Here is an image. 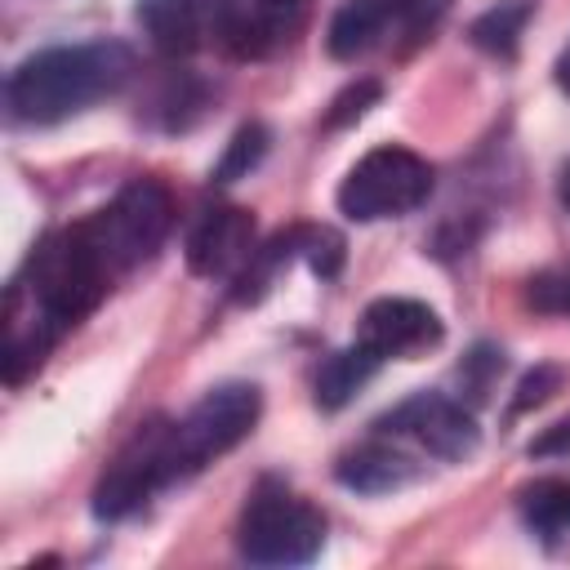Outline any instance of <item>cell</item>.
Wrapping results in <instances>:
<instances>
[{
  "mask_svg": "<svg viewBox=\"0 0 570 570\" xmlns=\"http://www.w3.org/2000/svg\"><path fill=\"white\" fill-rule=\"evenodd\" d=\"M111 281L116 272L85 223L40 236L4 294V383L18 387L31 370H40L58 334L80 325L102 303Z\"/></svg>",
  "mask_w": 570,
  "mask_h": 570,
  "instance_id": "cell-1",
  "label": "cell"
},
{
  "mask_svg": "<svg viewBox=\"0 0 570 570\" xmlns=\"http://www.w3.org/2000/svg\"><path fill=\"white\" fill-rule=\"evenodd\" d=\"M134 76V53L120 40L53 45L22 58L4 85L9 116L22 125H58L111 98Z\"/></svg>",
  "mask_w": 570,
  "mask_h": 570,
  "instance_id": "cell-2",
  "label": "cell"
},
{
  "mask_svg": "<svg viewBox=\"0 0 570 570\" xmlns=\"http://www.w3.org/2000/svg\"><path fill=\"white\" fill-rule=\"evenodd\" d=\"M236 548L254 566H307L325 548V517L281 481H258L236 521Z\"/></svg>",
  "mask_w": 570,
  "mask_h": 570,
  "instance_id": "cell-3",
  "label": "cell"
},
{
  "mask_svg": "<svg viewBox=\"0 0 570 570\" xmlns=\"http://www.w3.org/2000/svg\"><path fill=\"white\" fill-rule=\"evenodd\" d=\"M263 410V392L254 383H218L209 387L178 423H169V468L174 481L200 472L232 445H240Z\"/></svg>",
  "mask_w": 570,
  "mask_h": 570,
  "instance_id": "cell-4",
  "label": "cell"
},
{
  "mask_svg": "<svg viewBox=\"0 0 570 570\" xmlns=\"http://www.w3.org/2000/svg\"><path fill=\"white\" fill-rule=\"evenodd\" d=\"M85 227H89L94 245L102 249L107 267L120 276V272L147 263L165 245V236L174 227V196L160 178H129L107 209L85 218Z\"/></svg>",
  "mask_w": 570,
  "mask_h": 570,
  "instance_id": "cell-5",
  "label": "cell"
},
{
  "mask_svg": "<svg viewBox=\"0 0 570 570\" xmlns=\"http://www.w3.org/2000/svg\"><path fill=\"white\" fill-rule=\"evenodd\" d=\"M428 191H432V165L419 151L387 142L365 151L347 169V178L338 183V209L352 223H379L419 209Z\"/></svg>",
  "mask_w": 570,
  "mask_h": 570,
  "instance_id": "cell-6",
  "label": "cell"
},
{
  "mask_svg": "<svg viewBox=\"0 0 570 570\" xmlns=\"http://www.w3.org/2000/svg\"><path fill=\"white\" fill-rule=\"evenodd\" d=\"M174 481L169 468V419H147L134 428V436L116 450L107 472L94 485V517L98 521H120L138 512L160 485Z\"/></svg>",
  "mask_w": 570,
  "mask_h": 570,
  "instance_id": "cell-7",
  "label": "cell"
},
{
  "mask_svg": "<svg viewBox=\"0 0 570 570\" xmlns=\"http://www.w3.org/2000/svg\"><path fill=\"white\" fill-rule=\"evenodd\" d=\"M307 22V0H209V40L236 62L281 53Z\"/></svg>",
  "mask_w": 570,
  "mask_h": 570,
  "instance_id": "cell-8",
  "label": "cell"
},
{
  "mask_svg": "<svg viewBox=\"0 0 570 570\" xmlns=\"http://www.w3.org/2000/svg\"><path fill=\"white\" fill-rule=\"evenodd\" d=\"M374 428L392 441H414L419 450H428L432 459H445V463H463L481 445V428H476L472 410H463V401H454L445 392H414L401 405H392Z\"/></svg>",
  "mask_w": 570,
  "mask_h": 570,
  "instance_id": "cell-9",
  "label": "cell"
},
{
  "mask_svg": "<svg viewBox=\"0 0 570 570\" xmlns=\"http://www.w3.org/2000/svg\"><path fill=\"white\" fill-rule=\"evenodd\" d=\"M445 334L441 316L419 303V298H401V294H387V298H374L365 312H361V330H356V343H365L379 361H414L423 356L428 347H436Z\"/></svg>",
  "mask_w": 570,
  "mask_h": 570,
  "instance_id": "cell-10",
  "label": "cell"
},
{
  "mask_svg": "<svg viewBox=\"0 0 570 570\" xmlns=\"http://www.w3.org/2000/svg\"><path fill=\"white\" fill-rule=\"evenodd\" d=\"M254 214L240 205H214L205 209L187 232V267L196 276H240L254 258Z\"/></svg>",
  "mask_w": 570,
  "mask_h": 570,
  "instance_id": "cell-11",
  "label": "cell"
},
{
  "mask_svg": "<svg viewBox=\"0 0 570 570\" xmlns=\"http://www.w3.org/2000/svg\"><path fill=\"white\" fill-rule=\"evenodd\" d=\"M138 27L165 58L209 45V0H138Z\"/></svg>",
  "mask_w": 570,
  "mask_h": 570,
  "instance_id": "cell-12",
  "label": "cell"
},
{
  "mask_svg": "<svg viewBox=\"0 0 570 570\" xmlns=\"http://www.w3.org/2000/svg\"><path fill=\"white\" fill-rule=\"evenodd\" d=\"M334 476H338L347 490H356V494H387V490L410 485V481L419 476V463H414L410 454L392 450V436L379 432L374 441L347 450V454L338 459Z\"/></svg>",
  "mask_w": 570,
  "mask_h": 570,
  "instance_id": "cell-13",
  "label": "cell"
},
{
  "mask_svg": "<svg viewBox=\"0 0 570 570\" xmlns=\"http://www.w3.org/2000/svg\"><path fill=\"white\" fill-rule=\"evenodd\" d=\"M387 31H392L387 0H343L338 13L330 18L325 49H330L338 62H352V58L370 53Z\"/></svg>",
  "mask_w": 570,
  "mask_h": 570,
  "instance_id": "cell-14",
  "label": "cell"
},
{
  "mask_svg": "<svg viewBox=\"0 0 570 570\" xmlns=\"http://www.w3.org/2000/svg\"><path fill=\"white\" fill-rule=\"evenodd\" d=\"M379 365H383V361H379L365 343H352V347L325 356L321 370H316V383H312L316 405H321V410H343V405L379 374Z\"/></svg>",
  "mask_w": 570,
  "mask_h": 570,
  "instance_id": "cell-15",
  "label": "cell"
},
{
  "mask_svg": "<svg viewBox=\"0 0 570 570\" xmlns=\"http://www.w3.org/2000/svg\"><path fill=\"white\" fill-rule=\"evenodd\" d=\"M521 521L543 534V539H557L570 530V476H548V481H534L521 490Z\"/></svg>",
  "mask_w": 570,
  "mask_h": 570,
  "instance_id": "cell-16",
  "label": "cell"
},
{
  "mask_svg": "<svg viewBox=\"0 0 570 570\" xmlns=\"http://www.w3.org/2000/svg\"><path fill=\"white\" fill-rule=\"evenodd\" d=\"M530 13H534L530 0H499V4H490L472 22V45L485 49V53H494V58H512L517 45H521V31L530 22Z\"/></svg>",
  "mask_w": 570,
  "mask_h": 570,
  "instance_id": "cell-17",
  "label": "cell"
},
{
  "mask_svg": "<svg viewBox=\"0 0 570 570\" xmlns=\"http://www.w3.org/2000/svg\"><path fill=\"white\" fill-rule=\"evenodd\" d=\"M267 142H272V134H267L258 120H254V125H240L236 138L227 142L218 169H214V183H236V178H245V174L267 156Z\"/></svg>",
  "mask_w": 570,
  "mask_h": 570,
  "instance_id": "cell-18",
  "label": "cell"
},
{
  "mask_svg": "<svg viewBox=\"0 0 570 570\" xmlns=\"http://www.w3.org/2000/svg\"><path fill=\"white\" fill-rule=\"evenodd\" d=\"M294 249L321 281H334L343 267V236L330 227H294Z\"/></svg>",
  "mask_w": 570,
  "mask_h": 570,
  "instance_id": "cell-19",
  "label": "cell"
},
{
  "mask_svg": "<svg viewBox=\"0 0 570 570\" xmlns=\"http://www.w3.org/2000/svg\"><path fill=\"white\" fill-rule=\"evenodd\" d=\"M379 80H356V85H347L334 102H330V111H325V129H343V125H352V120H361L374 102H379Z\"/></svg>",
  "mask_w": 570,
  "mask_h": 570,
  "instance_id": "cell-20",
  "label": "cell"
},
{
  "mask_svg": "<svg viewBox=\"0 0 570 570\" xmlns=\"http://www.w3.org/2000/svg\"><path fill=\"white\" fill-rule=\"evenodd\" d=\"M450 9V0H387V13H392V27H401V31H423V27H432L441 13Z\"/></svg>",
  "mask_w": 570,
  "mask_h": 570,
  "instance_id": "cell-21",
  "label": "cell"
},
{
  "mask_svg": "<svg viewBox=\"0 0 570 570\" xmlns=\"http://www.w3.org/2000/svg\"><path fill=\"white\" fill-rule=\"evenodd\" d=\"M561 379H566V374H561L557 365H539L534 374H525L521 387H517V396H512V414H525L530 405H543V401L561 387Z\"/></svg>",
  "mask_w": 570,
  "mask_h": 570,
  "instance_id": "cell-22",
  "label": "cell"
},
{
  "mask_svg": "<svg viewBox=\"0 0 570 570\" xmlns=\"http://www.w3.org/2000/svg\"><path fill=\"white\" fill-rule=\"evenodd\" d=\"M459 374H463V383L472 387V396H485L490 379L503 374V352H494V347H476L472 356H463Z\"/></svg>",
  "mask_w": 570,
  "mask_h": 570,
  "instance_id": "cell-23",
  "label": "cell"
},
{
  "mask_svg": "<svg viewBox=\"0 0 570 570\" xmlns=\"http://www.w3.org/2000/svg\"><path fill=\"white\" fill-rule=\"evenodd\" d=\"M530 454H539V459L570 454V419H561V423H552L543 436H534V441H530Z\"/></svg>",
  "mask_w": 570,
  "mask_h": 570,
  "instance_id": "cell-24",
  "label": "cell"
},
{
  "mask_svg": "<svg viewBox=\"0 0 570 570\" xmlns=\"http://www.w3.org/2000/svg\"><path fill=\"white\" fill-rule=\"evenodd\" d=\"M552 76H557V89L570 98V45L557 53V67H552Z\"/></svg>",
  "mask_w": 570,
  "mask_h": 570,
  "instance_id": "cell-25",
  "label": "cell"
},
{
  "mask_svg": "<svg viewBox=\"0 0 570 570\" xmlns=\"http://www.w3.org/2000/svg\"><path fill=\"white\" fill-rule=\"evenodd\" d=\"M557 191H561V205L570 209V165L561 169V183H557Z\"/></svg>",
  "mask_w": 570,
  "mask_h": 570,
  "instance_id": "cell-26",
  "label": "cell"
},
{
  "mask_svg": "<svg viewBox=\"0 0 570 570\" xmlns=\"http://www.w3.org/2000/svg\"><path fill=\"white\" fill-rule=\"evenodd\" d=\"M561 307H566V312H570V281H566V285H561Z\"/></svg>",
  "mask_w": 570,
  "mask_h": 570,
  "instance_id": "cell-27",
  "label": "cell"
}]
</instances>
